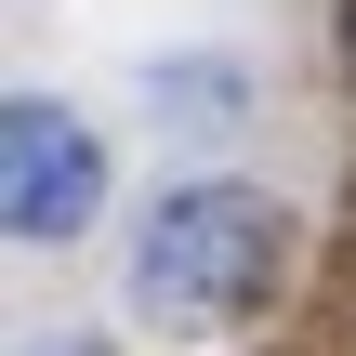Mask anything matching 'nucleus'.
Listing matches in <instances>:
<instances>
[{"mask_svg": "<svg viewBox=\"0 0 356 356\" xmlns=\"http://www.w3.org/2000/svg\"><path fill=\"white\" fill-rule=\"evenodd\" d=\"M343 40H356V0H343Z\"/></svg>", "mask_w": 356, "mask_h": 356, "instance_id": "39448f33", "label": "nucleus"}, {"mask_svg": "<svg viewBox=\"0 0 356 356\" xmlns=\"http://www.w3.org/2000/svg\"><path fill=\"white\" fill-rule=\"evenodd\" d=\"M159 92H172V106H211V119H238V106H251V66H159Z\"/></svg>", "mask_w": 356, "mask_h": 356, "instance_id": "7ed1b4c3", "label": "nucleus"}, {"mask_svg": "<svg viewBox=\"0 0 356 356\" xmlns=\"http://www.w3.org/2000/svg\"><path fill=\"white\" fill-rule=\"evenodd\" d=\"M13 356H119V343H106V330H26Z\"/></svg>", "mask_w": 356, "mask_h": 356, "instance_id": "20e7f679", "label": "nucleus"}, {"mask_svg": "<svg viewBox=\"0 0 356 356\" xmlns=\"http://www.w3.org/2000/svg\"><path fill=\"white\" fill-rule=\"evenodd\" d=\"M106 225V132L66 92H13L0 106V238L13 251H79Z\"/></svg>", "mask_w": 356, "mask_h": 356, "instance_id": "f03ea898", "label": "nucleus"}, {"mask_svg": "<svg viewBox=\"0 0 356 356\" xmlns=\"http://www.w3.org/2000/svg\"><path fill=\"white\" fill-rule=\"evenodd\" d=\"M277 277H291V198L251 172H185L132 225V304L172 330H238L277 304Z\"/></svg>", "mask_w": 356, "mask_h": 356, "instance_id": "f257e3e1", "label": "nucleus"}]
</instances>
